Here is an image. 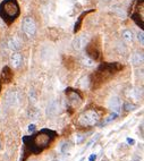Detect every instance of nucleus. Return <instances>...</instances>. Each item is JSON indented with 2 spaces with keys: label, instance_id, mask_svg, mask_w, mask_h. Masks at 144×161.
Listing matches in <instances>:
<instances>
[{
  "label": "nucleus",
  "instance_id": "f257e3e1",
  "mask_svg": "<svg viewBox=\"0 0 144 161\" xmlns=\"http://www.w3.org/2000/svg\"><path fill=\"white\" fill-rule=\"evenodd\" d=\"M18 14H19V9L16 0H5L0 6V15L7 23L15 21Z\"/></svg>",
  "mask_w": 144,
  "mask_h": 161
},
{
  "label": "nucleus",
  "instance_id": "f03ea898",
  "mask_svg": "<svg viewBox=\"0 0 144 161\" xmlns=\"http://www.w3.org/2000/svg\"><path fill=\"white\" fill-rule=\"evenodd\" d=\"M99 114L95 110H86L77 119V123L81 126H93L99 123Z\"/></svg>",
  "mask_w": 144,
  "mask_h": 161
},
{
  "label": "nucleus",
  "instance_id": "7ed1b4c3",
  "mask_svg": "<svg viewBox=\"0 0 144 161\" xmlns=\"http://www.w3.org/2000/svg\"><path fill=\"white\" fill-rule=\"evenodd\" d=\"M22 27H23V31L27 36H34L35 33H36V24L32 17H25L23 19Z\"/></svg>",
  "mask_w": 144,
  "mask_h": 161
},
{
  "label": "nucleus",
  "instance_id": "20e7f679",
  "mask_svg": "<svg viewBox=\"0 0 144 161\" xmlns=\"http://www.w3.org/2000/svg\"><path fill=\"white\" fill-rule=\"evenodd\" d=\"M88 42V35H80L77 38L74 40V42H73V47H74L75 50H82L84 48Z\"/></svg>",
  "mask_w": 144,
  "mask_h": 161
},
{
  "label": "nucleus",
  "instance_id": "39448f33",
  "mask_svg": "<svg viewBox=\"0 0 144 161\" xmlns=\"http://www.w3.org/2000/svg\"><path fill=\"white\" fill-rule=\"evenodd\" d=\"M59 111V103L56 100H52L48 105V108H47V115L48 116H55L58 114Z\"/></svg>",
  "mask_w": 144,
  "mask_h": 161
},
{
  "label": "nucleus",
  "instance_id": "423d86ee",
  "mask_svg": "<svg viewBox=\"0 0 144 161\" xmlns=\"http://www.w3.org/2000/svg\"><path fill=\"white\" fill-rule=\"evenodd\" d=\"M18 100V94L16 91H10L6 97V105L8 107H13V105H16V102Z\"/></svg>",
  "mask_w": 144,
  "mask_h": 161
},
{
  "label": "nucleus",
  "instance_id": "0eeeda50",
  "mask_svg": "<svg viewBox=\"0 0 144 161\" xmlns=\"http://www.w3.org/2000/svg\"><path fill=\"white\" fill-rule=\"evenodd\" d=\"M8 48L13 51H17L22 48V41L17 38H13L8 41Z\"/></svg>",
  "mask_w": 144,
  "mask_h": 161
},
{
  "label": "nucleus",
  "instance_id": "6e6552de",
  "mask_svg": "<svg viewBox=\"0 0 144 161\" xmlns=\"http://www.w3.org/2000/svg\"><path fill=\"white\" fill-rule=\"evenodd\" d=\"M109 108L115 111V114H118L120 110V101L119 99L117 98V97H113V98L110 99L109 101Z\"/></svg>",
  "mask_w": 144,
  "mask_h": 161
},
{
  "label": "nucleus",
  "instance_id": "1a4fd4ad",
  "mask_svg": "<svg viewBox=\"0 0 144 161\" xmlns=\"http://www.w3.org/2000/svg\"><path fill=\"white\" fill-rule=\"evenodd\" d=\"M22 60H23V58H22V55L19 52L13 53V56H11V58H10L11 65H13V67H15V68H17V67L21 66Z\"/></svg>",
  "mask_w": 144,
  "mask_h": 161
},
{
  "label": "nucleus",
  "instance_id": "9d476101",
  "mask_svg": "<svg viewBox=\"0 0 144 161\" xmlns=\"http://www.w3.org/2000/svg\"><path fill=\"white\" fill-rule=\"evenodd\" d=\"M121 35H123V39L125 40V41L132 42V41L134 40V34H133V32L130 31V30H125V31H123Z\"/></svg>",
  "mask_w": 144,
  "mask_h": 161
},
{
  "label": "nucleus",
  "instance_id": "9b49d317",
  "mask_svg": "<svg viewBox=\"0 0 144 161\" xmlns=\"http://www.w3.org/2000/svg\"><path fill=\"white\" fill-rule=\"evenodd\" d=\"M133 63L135 65H140V64L143 63V56L142 53H135L133 56Z\"/></svg>",
  "mask_w": 144,
  "mask_h": 161
},
{
  "label": "nucleus",
  "instance_id": "f8f14e48",
  "mask_svg": "<svg viewBox=\"0 0 144 161\" xmlns=\"http://www.w3.org/2000/svg\"><path fill=\"white\" fill-rule=\"evenodd\" d=\"M82 63L84 64L85 66H88V67H91L94 65V60L92 59V58H88V57H84L83 59H82Z\"/></svg>",
  "mask_w": 144,
  "mask_h": 161
},
{
  "label": "nucleus",
  "instance_id": "ddd939ff",
  "mask_svg": "<svg viewBox=\"0 0 144 161\" xmlns=\"http://www.w3.org/2000/svg\"><path fill=\"white\" fill-rule=\"evenodd\" d=\"M69 147H70V144L69 143H64L63 147H61V152H63V153H66V151L68 150Z\"/></svg>",
  "mask_w": 144,
  "mask_h": 161
},
{
  "label": "nucleus",
  "instance_id": "4468645a",
  "mask_svg": "<svg viewBox=\"0 0 144 161\" xmlns=\"http://www.w3.org/2000/svg\"><path fill=\"white\" fill-rule=\"evenodd\" d=\"M137 39H138V41L141 42V44H143L144 43V38H143V33H142V32H138V34H137Z\"/></svg>",
  "mask_w": 144,
  "mask_h": 161
},
{
  "label": "nucleus",
  "instance_id": "2eb2a0df",
  "mask_svg": "<svg viewBox=\"0 0 144 161\" xmlns=\"http://www.w3.org/2000/svg\"><path fill=\"white\" fill-rule=\"evenodd\" d=\"M125 109H126L127 111H130V110H133L134 109V105H130V103H126V105H125Z\"/></svg>",
  "mask_w": 144,
  "mask_h": 161
},
{
  "label": "nucleus",
  "instance_id": "dca6fc26",
  "mask_svg": "<svg viewBox=\"0 0 144 161\" xmlns=\"http://www.w3.org/2000/svg\"><path fill=\"white\" fill-rule=\"evenodd\" d=\"M95 159H97V154L93 153V154H91V155H90V158H88V161H94Z\"/></svg>",
  "mask_w": 144,
  "mask_h": 161
},
{
  "label": "nucleus",
  "instance_id": "f3484780",
  "mask_svg": "<svg viewBox=\"0 0 144 161\" xmlns=\"http://www.w3.org/2000/svg\"><path fill=\"white\" fill-rule=\"evenodd\" d=\"M34 130H35V125H33V124H32V125H30V126H28V132H33Z\"/></svg>",
  "mask_w": 144,
  "mask_h": 161
},
{
  "label": "nucleus",
  "instance_id": "a211bd4d",
  "mask_svg": "<svg viewBox=\"0 0 144 161\" xmlns=\"http://www.w3.org/2000/svg\"><path fill=\"white\" fill-rule=\"evenodd\" d=\"M127 142L130 144V145H133L134 143H135V141L133 140V138H127Z\"/></svg>",
  "mask_w": 144,
  "mask_h": 161
},
{
  "label": "nucleus",
  "instance_id": "6ab92c4d",
  "mask_svg": "<svg viewBox=\"0 0 144 161\" xmlns=\"http://www.w3.org/2000/svg\"><path fill=\"white\" fill-rule=\"evenodd\" d=\"M133 161H141L140 157H137V155H135V157L133 158Z\"/></svg>",
  "mask_w": 144,
  "mask_h": 161
},
{
  "label": "nucleus",
  "instance_id": "aec40b11",
  "mask_svg": "<svg viewBox=\"0 0 144 161\" xmlns=\"http://www.w3.org/2000/svg\"><path fill=\"white\" fill-rule=\"evenodd\" d=\"M80 161H84V158H82V159H81Z\"/></svg>",
  "mask_w": 144,
  "mask_h": 161
}]
</instances>
